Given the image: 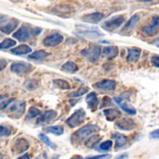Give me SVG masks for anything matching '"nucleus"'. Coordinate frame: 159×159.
Here are the masks:
<instances>
[{
  "label": "nucleus",
  "instance_id": "obj_29",
  "mask_svg": "<svg viewBox=\"0 0 159 159\" xmlns=\"http://www.w3.org/2000/svg\"><path fill=\"white\" fill-rule=\"evenodd\" d=\"M88 92H89V89L86 88V87H82V88L78 89L77 90L69 93L68 97L69 98H78V97H80V96H82V95H84V94H86Z\"/></svg>",
  "mask_w": 159,
  "mask_h": 159
},
{
  "label": "nucleus",
  "instance_id": "obj_27",
  "mask_svg": "<svg viewBox=\"0 0 159 159\" xmlns=\"http://www.w3.org/2000/svg\"><path fill=\"white\" fill-rule=\"evenodd\" d=\"M53 85L60 89L62 90H68L71 89V85L69 84V82H67L66 80L63 79H55L53 80Z\"/></svg>",
  "mask_w": 159,
  "mask_h": 159
},
{
  "label": "nucleus",
  "instance_id": "obj_16",
  "mask_svg": "<svg viewBox=\"0 0 159 159\" xmlns=\"http://www.w3.org/2000/svg\"><path fill=\"white\" fill-rule=\"evenodd\" d=\"M29 148V143L25 139L20 138L14 143V151L18 154H20L26 151Z\"/></svg>",
  "mask_w": 159,
  "mask_h": 159
},
{
  "label": "nucleus",
  "instance_id": "obj_6",
  "mask_svg": "<svg viewBox=\"0 0 159 159\" xmlns=\"http://www.w3.org/2000/svg\"><path fill=\"white\" fill-rule=\"evenodd\" d=\"M102 53V49L100 47H94L90 49H84L81 51V54L85 56L90 61H96Z\"/></svg>",
  "mask_w": 159,
  "mask_h": 159
},
{
  "label": "nucleus",
  "instance_id": "obj_12",
  "mask_svg": "<svg viewBox=\"0 0 159 159\" xmlns=\"http://www.w3.org/2000/svg\"><path fill=\"white\" fill-rule=\"evenodd\" d=\"M24 109H25V103L24 102H17L15 100L7 107V110H8L9 113L18 114L19 116L23 113Z\"/></svg>",
  "mask_w": 159,
  "mask_h": 159
},
{
  "label": "nucleus",
  "instance_id": "obj_32",
  "mask_svg": "<svg viewBox=\"0 0 159 159\" xmlns=\"http://www.w3.org/2000/svg\"><path fill=\"white\" fill-rule=\"evenodd\" d=\"M41 115V112H40V110H38L37 108H35V107H31L30 109H29V112H28V115H27V119H33V118H35V117H37V116H39Z\"/></svg>",
  "mask_w": 159,
  "mask_h": 159
},
{
  "label": "nucleus",
  "instance_id": "obj_48",
  "mask_svg": "<svg viewBox=\"0 0 159 159\" xmlns=\"http://www.w3.org/2000/svg\"><path fill=\"white\" fill-rule=\"evenodd\" d=\"M12 2H20V1H23V0H11Z\"/></svg>",
  "mask_w": 159,
  "mask_h": 159
},
{
  "label": "nucleus",
  "instance_id": "obj_5",
  "mask_svg": "<svg viewBox=\"0 0 159 159\" xmlns=\"http://www.w3.org/2000/svg\"><path fill=\"white\" fill-rule=\"evenodd\" d=\"M125 20V18L124 16L122 15H119V16H116V17H113L112 19L106 20L105 22H103V24L102 25V27L106 30V31H109V32H112L114 30H116V28H118Z\"/></svg>",
  "mask_w": 159,
  "mask_h": 159
},
{
  "label": "nucleus",
  "instance_id": "obj_49",
  "mask_svg": "<svg viewBox=\"0 0 159 159\" xmlns=\"http://www.w3.org/2000/svg\"><path fill=\"white\" fill-rule=\"evenodd\" d=\"M141 1H143V2H150V1H152V0H141Z\"/></svg>",
  "mask_w": 159,
  "mask_h": 159
},
{
  "label": "nucleus",
  "instance_id": "obj_14",
  "mask_svg": "<svg viewBox=\"0 0 159 159\" xmlns=\"http://www.w3.org/2000/svg\"><path fill=\"white\" fill-rule=\"evenodd\" d=\"M57 116V112L54 110H48L46 111L44 114L40 115L39 117L37 118V123L41 124V123H46V122H49L50 120L54 119Z\"/></svg>",
  "mask_w": 159,
  "mask_h": 159
},
{
  "label": "nucleus",
  "instance_id": "obj_39",
  "mask_svg": "<svg viewBox=\"0 0 159 159\" xmlns=\"http://www.w3.org/2000/svg\"><path fill=\"white\" fill-rule=\"evenodd\" d=\"M112 156L105 154V155H101V156H95V157H89L86 159H111Z\"/></svg>",
  "mask_w": 159,
  "mask_h": 159
},
{
  "label": "nucleus",
  "instance_id": "obj_38",
  "mask_svg": "<svg viewBox=\"0 0 159 159\" xmlns=\"http://www.w3.org/2000/svg\"><path fill=\"white\" fill-rule=\"evenodd\" d=\"M112 105V101L109 97H104L102 101V105L101 107L103 108V107H106V106H110Z\"/></svg>",
  "mask_w": 159,
  "mask_h": 159
},
{
  "label": "nucleus",
  "instance_id": "obj_17",
  "mask_svg": "<svg viewBox=\"0 0 159 159\" xmlns=\"http://www.w3.org/2000/svg\"><path fill=\"white\" fill-rule=\"evenodd\" d=\"M86 102H88V106L89 109H91L92 111H94L98 104H99V100H98V97H97V94L95 92H91L89 93L87 98H86Z\"/></svg>",
  "mask_w": 159,
  "mask_h": 159
},
{
  "label": "nucleus",
  "instance_id": "obj_18",
  "mask_svg": "<svg viewBox=\"0 0 159 159\" xmlns=\"http://www.w3.org/2000/svg\"><path fill=\"white\" fill-rule=\"evenodd\" d=\"M140 56H141V49L137 48H132L129 49L127 60L129 62H136L140 59Z\"/></svg>",
  "mask_w": 159,
  "mask_h": 159
},
{
  "label": "nucleus",
  "instance_id": "obj_11",
  "mask_svg": "<svg viewBox=\"0 0 159 159\" xmlns=\"http://www.w3.org/2000/svg\"><path fill=\"white\" fill-rule=\"evenodd\" d=\"M93 87L97 89H100V90H106V91H112V90H115L116 89V83L114 81V80H102V81H100L96 84L93 85Z\"/></svg>",
  "mask_w": 159,
  "mask_h": 159
},
{
  "label": "nucleus",
  "instance_id": "obj_23",
  "mask_svg": "<svg viewBox=\"0 0 159 159\" xmlns=\"http://www.w3.org/2000/svg\"><path fill=\"white\" fill-rule=\"evenodd\" d=\"M114 138L116 140V147L117 149L125 146L128 143V139L125 135L120 134V133H115L114 134Z\"/></svg>",
  "mask_w": 159,
  "mask_h": 159
},
{
  "label": "nucleus",
  "instance_id": "obj_30",
  "mask_svg": "<svg viewBox=\"0 0 159 159\" xmlns=\"http://www.w3.org/2000/svg\"><path fill=\"white\" fill-rule=\"evenodd\" d=\"M16 45V41L10 38H7L5 40H3L0 43V49H7L9 48H12Z\"/></svg>",
  "mask_w": 159,
  "mask_h": 159
},
{
  "label": "nucleus",
  "instance_id": "obj_36",
  "mask_svg": "<svg viewBox=\"0 0 159 159\" xmlns=\"http://www.w3.org/2000/svg\"><path fill=\"white\" fill-rule=\"evenodd\" d=\"M37 85H38V83H37V81H36V80H34V79H31V80H29V81L27 82V84H26V88H27L29 90H34V89L37 87Z\"/></svg>",
  "mask_w": 159,
  "mask_h": 159
},
{
  "label": "nucleus",
  "instance_id": "obj_41",
  "mask_svg": "<svg viewBox=\"0 0 159 159\" xmlns=\"http://www.w3.org/2000/svg\"><path fill=\"white\" fill-rule=\"evenodd\" d=\"M7 65V61L5 59H0V72L3 71Z\"/></svg>",
  "mask_w": 159,
  "mask_h": 159
},
{
  "label": "nucleus",
  "instance_id": "obj_8",
  "mask_svg": "<svg viewBox=\"0 0 159 159\" xmlns=\"http://www.w3.org/2000/svg\"><path fill=\"white\" fill-rule=\"evenodd\" d=\"M115 102L120 106V108L124 112H126V113H128L129 115H132V116L136 115V113H137L136 112V109L132 105H130L127 102V100L125 98H123V97H121V98H115Z\"/></svg>",
  "mask_w": 159,
  "mask_h": 159
},
{
  "label": "nucleus",
  "instance_id": "obj_34",
  "mask_svg": "<svg viewBox=\"0 0 159 159\" xmlns=\"http://www.w3.org/2000/svg\"><path fill=\"white\" fill-rule=\"evenodd\" d=\"M113 146V142L112 141H105L102 143L100 144L99 146V150L101 151H108L112 148Z\"/></svg>",
  "mask_w": 159,
  "mask_h": 159
},
{
  "label": "nucleus",
  "instance_id": "obj_26",
  "mask_svg": "<svg viewBox=\"0 0 159 159\" xmlns=\"http://www.w3.org/2000/svg\"><path fill=\"white\" fill-rule=\"evenodd\" d=\"M49 55L48 52L45 51V50H36L34 52H33L32 54H30L28 56V58L30 60H35V61H39V60H42L46 57H48Z\"/></svg>",
  "mask_w": 159,
  "mask_h": 159
},
{
  "label": "nucleus",
  "instance_id": "obj_13",
  "mask_svg": "<svg viewBox=\"0 0 159 159\" xmlns=\"http://www.w3.org/2000/svg\"><path fill=\"white\" fill-rule=\"evenodd\" d=\"M81 19H82L83 21H86V22L97 23V22L101 21L103 19V14L102 13H100V12H94V13L87 14V15L83 16Z\"/></svg>",
  "mask_w": 159,
  "mask_h": 159
},
{
  "label": "nucleus",
  "instance_id": "obj_40",
  "mask_svg": "<svg viewBox=\"0 0 159 159\" xmlns=\"http://www.w3.org/2000/svg\"><path fill=\"white\" fill-rule=\"evenodd\" d=\"M151 63L153 64V66L159 68V56L157 55H154L151 58Z\"/></svg>",
  "mask_w": 159,
  "mask_h": 159
},
{
  "label": "nucleus",
  "instance_id": "obj_46",
  "mask_svg": "<svg viewBox=\"0 0 159 159\" xmlns=\"http://www.w3.org/2000/svg\"><path fill=\"white\" fill-rule=\"evenodd\" d=\"M71 159H83L81 157H79V156H75V157H72Z\"/></svg>",
  "mask_w": 159,
  "mask_h": 159
},
{
  "label": "nucleus",
  "instance_id": "obj_10",
  "mask_svg": "<svg viewBox=\"0 0 159 159\" xmlns=\"http://www.w3.org/2000/svg\"><path fill=\"white\" fill-rule=\"evenodd\" d=\"M159 31V17L158 16H154L152 18L151 23L149 25H147L144 28V34L152 36L155 35L157 32Z\"/></svg>",
  "mask_w": 159,
  "mask_h": 159
},
{
  "label": "nucleus",
  "instance_id": "obj_25",
  "mask_svg": "<svg viewBox=\"0 0 159 159\" xmlns=\"http://www.w3.org/2000/svg\"><path fill=\"white\" fill-rule=\"evenodd\" d=\"M139 20H140V15H138V14L133 15L130 18V20L126 23V25H125V27H124L123 30L124 31H131L136 26V24L138 23Z\"/></svg>",
  "mask_w": 159,
  "mask_h": 159
},
{
  "label": "nucleus",
  "instance_id": "obj_24",
  "mask_svg": "<svg viewBox=\"0 0 159 159\" xmlns=\"http://www.w3.org/2000/svg\"><path fill=\"white\" fill-rule=\"evenodd\" d=\"M43 129H44V131H46V132L52 133V134L57 135V136L62 135L63 132H64V129H63V127H61V126H49V127L44 128Z\"/></svg>",
  "mask_w": 159,
  "mask_h": 159
},
{
  "label": "nucleus",
  "instance_id": "obj_3",
  "mask_svg": "<svg viewBox=\"0 0 159 159\" xmlns=\"http://www.w3.org/2000/svg\"><path fill=\"white\" fill-rule=\"evenodd\" d=\"M34 67L26 62H15L10 66V71L18 75H24L32 72Z\"/></svg>",
  "mask_w": 159,
  "mask_h": 159
},
{
  "label": "nucleus",
  "instance_id": "obj_2",
  "mask_svg": "<svg viewBox=\"0 0 159 159\" xmlns=\"http://www.w3.org/2000/svg\"><path fill=\"white\" fill-rule=\"evenodd\" d=\"M85 117H86V112L84 111V109H82V108L78 109L66 120V124L70 128L78 127L83 123Z\"/></svg>",
  "mask_w": 159,
  "mask_h": 159
},
{
  "label": "nucleus",
  "instance_id": "obj_7",
  "mask_svg": "<svg viewBox=\"0 0 159 159\" xmlns=\"http://www.w3.org/2000/svg\"><path fill=\"white\" fill-rule=\"evenodd\" d=\"M63 41V36L58 33L56 34H52L48 36H47L44 40H43V44L46 47H55L58 46L59 44H61Z\"/></svg>",
  "mask_w": 159,
  "mask_h": 159
},
{
  "label": "nucleus",
  "instance_id": "obj_28",
  "mask_svg": "<svg viewBox=\"0 0 159 159\" xmlns=\"http://www.w3.org/2000/svg\"><path fill=\"white\" fill-rule=\"evenodd\" d=\"M61 70L63 72H66V73H72V74H74V73H75L78 70V67H77V65L75 62H73V61H67V62H65L61 66Z\"/></svg>",
  "mask_w": 159,
  "mask_h": 159
},
{
  "label": "nucleus",
  "instance_id": "obj_9",
  "mask_svg": "<svg viewBox=\"0 0 159 159\" xmlns=\"http://www.w3.org/2000/svg\"><path fill=\"white\" fill-rule=\"evenodd\" d=\"M116 125L118 129L122 130H132L136 128V123L129 118L123 117L116 122Z\"/></svg>",
  "mask_w": 159,
  "mask_h": 159
},
{
  "label": "nucleus",
  "instance_id": "obj_50",
  "mask_svg": "<svg viewBox=\"0 0 159 159\" xmlns=\"http://www.w3.org/2000/svg\"><path fill=\"white\" fill-rule=\"evenodd\" d=\"M35 159H41V158H39V157H37V158H35Z\"/></svg>",
  "mask_w": 159,
  "mask_h": 159
},
{
  "label": "nucleus",
  "instance_id": "obj_22",
  "mask_svg": "<svg viewBox=\"0 0 159 159\" xmlns=\"http://www.w3.org/2000/svg\"><path fill=\"white\" fill-rule=\"evenodd\" d=\"M79 34L89 38H98L100 36H102V34L99 33L97 28H91L90 30H82L79 32Z\"/></svg>",
  "mask_w": 159,
  "mask_h": 159
},
{
  "label": "nucleus",
  "instance_id": "obj_21",
  "mask_svg": "<svg viewBox=\"0 0 159 159\" xmlns=\"http://www.w3.org/2000/svg\"><path fill=\"white\" fill-rule=\"evenodd\" d=\"M103 113H104V116H106L107 120H109V121L117 119L121 116V113L117 109H106V110H104Z\"/></svg>",
  "mask_w": 159,
  "mask_h": 159
},
{
  "label": "nucleus",
  "instance_id": "obj_19",
  "mask_svg": "<svg viewBox=\"0 0 159 159\" xmlns=\"http://www.w3.org/2000/svg\"><path fill=\"white\" fill-rule=\"evenodd\" d=\"M117 54H118V48H117V47L109 46V47H105L103 48V55L108 60H112V59L116 58L117 56Z\"/></svg>",
  "mask_w": 159,
  "mask_h": 159
},
{
  "label": "nucleus",
  "instance_id": "obj_20",
  "mask_svg": "<svg viewBox=\"0 0 159 159\" xmlns=\"http://www.w3.org/2000/svg\"><path fill=\"white\" fill-rule=\"evenodd\" d=\"M10 52L12 54H15V55H25V54L32 52V48L27 45H20L17 48H12L10 50Z\"/></svg>",
  "mask_w": 159,
  "mask_h": 159
},
{
  "label": "nucleus",
  "instance_id": "obj_47",
  "mask_svg": "<svg viewBox=\"0 0 159 159\" xmlns=\"http://www.w3.org/2000/svg\"><path fill=\"white\" fill-rule=\"evenodd\" d=\"M5 98H6V96H4V95H1V96H0V102H2L3 100H5Z\"/></svg>",
  "mask_w": 159,
  "mask_h": 159
},
{
  "label": "nucleus",
  "instance_id": "obj_31",
  "mask_svg": "<svg viewBox=\"0 0 159 159\" xmlns=\"http://www.w3.org/2000/svg\"><path fill=\"white\" fill-rule=\"evenodd\" d=\"M101 137L98 136V135H92V136H89V138L87 140V142L85 143L86 146L87 147H89V148H92L94 147V145L100 141Z\"/></svg>",
  "mask_w": 159,
  "mask_h": 159
},
{
  "label": "nucleus",
  "instance_id": "obj_1",
  "mask_svg": "<svg viewBox=\"0 0 159 159\" xmlns=\"http://www.w3.org/2000/svg\"><path fill=\"white\" fill-rule=\"evenodd\" d=\"M41 31H42L41 28H37V27L30 28L27 26H22L13 34V36L20 42H25L28 41L32 36H35L39 34Z\"/></svg>",
  "mask_w": 159,
  "mask_h": 159
},
{
  "label": "nucleus",
  "instance_id": "obj_42",
  "mask_svg": "<svg viewBox=\"0 0 159 159\" xmlns=\"http://www.w3.org/2000/svg\"><path fill=\"white\" fill-rule=\"evenodd\" d=\"M150 138L151 139H159V129L150 133Z\"/></svg>",
  "mask_w": 159,
  "mask_h": 159
},
{
  "label": "nucleus",
  "instance_id": "obj_4",
  "mask_svg": "<svg viewBox=\"0 0 159 159\" xmlns=\"http://www.w3.org/2000/svg\"><path fill=\"white\" fill-rule=\"evenodd\" d=\"M100 130V128L97 125H93V124H89L86 125L84 127H82L81 129H79L75 135L76 137H78L79 139H85L87 137H89L91 135H93L94 133L98 132Z\"/></svg>",
  "mask_w": 159,
  "mask_h": 159
},
{
  "label": "nucleus",
  "instance_id": "obj_44",
  "mask_svg": "<svg viewBox=\"0 0 159 159\" xmlns=\"http://www.w3.org/2000/svg\"><path fill=\"white\" fill-rule=\"evenodd\" d=\"M128 156H129V155H128L127 153H125V154H123V155H120L119 157H117L116 159H126L128 157Z\"/></svg>",
  "mask_w": 159,
  "mask_h": 159
},
{
  "label": "nucleus",
  "instance_id": "obj_37",
  "mask_svg": "<svg viewBox=\"0 0 159 159\" xmlns=\"http://www.w3.org/2000/svg\"><path fill=\"white\" fill-rule=\"evenodd\" d=\"M14 101V99H8V100H3L2 102H0V109L3 110V109H6L9 106V104Z\"/></svg>",
  "mask_w": 159,
  "mask_h": 159
},
{
  "label": "nucleus",
  "instance_id": "obj_33",
  "mask_svg": "<svg viewBox=\"0 0 159 159\" xmlns=\"http://www.w3.org/2000/svg\"><path fill=\"white\" fill-rule=\"evenodd\" d=\"M39 138H40V139L45 143V144H47L48 147H50V148H52V149H56V145L49 140V138H48L47 135L40 133V134H39Z\"/></svg>",
  "mask_w": 159,
  "mask_h": 159
},
{
  "label": "nucleus",
  "instance_id": "obj_35",
  "mask_svg": "<svg viewBox=\"0 0 159 159\" xmlns=\"http://www.w3.org/2000/svg\"><path fill=\"white\" fill-rule=\"evenodd\" d=\"M11 134V129L6 126H0V138L4 136H9Z\"/></svg>",
  "mask_w": 159,
  "mask_h": 159
},
{
  "label": "nucleus",
  "instance_id": "obj_43",
  "mask_svg": "<svg viewBox=\"0 0 159 159\" xmlns=\"http://www.w3.org/2000/svg\"><path fill=\"white\" fill-rule=\"evenodd\" d=\"M7 19V17L6 15H3V14H0V23L4 22Z\"/></svg>",
  "mask_w": 159,
  "mask_h": 159
},
{
  "label": "nucleus",
  "instance_id": "obj_45",
  "mask_svg": "<svg viewBox=\"0 0 159 159\" xmlns=\"http://www.w3.org/2000/svg\"><path fill=\"white\" fill-rule=\"evenodd\" d=\"M17 159H30V155L29 154H24L21 157H20L19 158Z\"/></svg>",
  "mask_w": 159,
  "mask_h": 159
},
{
  "label": "nucleus",
  "instance_id": "obj_15",
  "mask_svg": "<svg viewBox=\"0 0 159 159\" xmlns=\"http://www.w3.org/2000/svg\"><path fill=\"white\" fill-rule=\"evenodd\" d=\"M19 24V20H15V19H12L10 20L7 23L4 24V25H1L0 26V31L4 34H10L12 33L18 26Z\"/></svg>",
  "mask_w": 159,
  "mask_h": 159
}]
</instances>
